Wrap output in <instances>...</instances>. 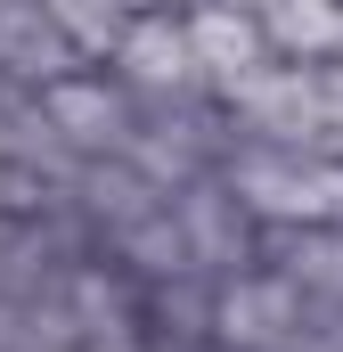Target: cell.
<instances>
[{"label":"cell","mask_w":343,"mask_h":352,"mask_svg":"<svg viewBox=\"0 0 343 352\" xmlns=\"http://www.w3.org/2000/svg\"><path fill=\"white\" fill-rule=\"evenodd\" d=\"M213 303H221V278L213 270H180L147 287V344L156 352H213Z\"/></svg>","instance_id":"obj_7"},{"label":"cell","mask_w":343,"mask_h":352,"mask_svg":"<svg viewBox=\"0 0 343 352\" xmlns=\"http://www.w3.org/2000/svg\"><path fill=\"white\" fill-rule=\"evenodd\" d=\"M115 263L131 270L139 287H156V278H180V270H196V254H188V230H180V213H147V221H131L115 246H106Z\"/></svg>","instance_id":"obj_9"},{"label":"cell","mask_w":343,"mask_h":352,"mask_svg":"<svg viewBox=\"0 0 343 352\" xmlns=\"http://www.w3.org/2000/svg\"><path fill=\"white\" fill-rule=\"evenodd\" d=\"M147 8H196V0H131V16H147Z\"/></svg>","instance_id":"obj_12"},{"label":"cell","mask_w":343,"mask_h":352,"mask_svg":"<svg viewBox=\"0 0 343 352\" xmlns=\"http://www.w3.org/2000/svg\"><path fill=\"white\" fill-rule=\"evenodd\" d=\"M41 16L82 50L90 66H106L123 50V33H131V0H41Z\"/></svg>","instance_id":"obj_10"},{"label":"cell","mask_w":343,"mask_h":352,"mask_svg":"<svg viewBox=\"0 0 343 352\" xmlns=\"http://www.w3.org/2000/svg\"><path fill=\"white\" fill-rule=\"evenodd\" d=\"M270 263L286 270L311 303H343V221H311V230H270Z\"/></svg>","instance_id":"obj_8"},{"label":"cell","mask_w":343,"mask_h":352,"mask_svg":"<svg viewBox=\"0 0 343 352\" xmlns=\"http://www.w3.org/2000/svg\"><path fill=\"white\" fill-rule=\"evenodd\" d=\"M172 213H180V230H188V254H196V270L237 278V270H261V263H270V230L246 213V197H237L221 173L188 180V188L172 197Z\"/></svg>","instance_id":"obj_2"},{"label":"cell","mask_w":343,"mask_h":352,"mask_svg":"<svg viewBox=\"0 0 343 352\" xmlns=\"http://www.w3.org/2000/svg\"><path fill=\"white\" fill-rule=\"evenodd\" d=\"M16 336H25V311H16V303H0V352L16 344Z\"/></svg>","instance_id":"obj_11"},{"label":"cell","mask_w":343,"mask_h":352,"mask_svg":"<svg viewBox=\"0 0 343 352\" xmlns=\"http://www.w3.org/2000/svg\"><path fill=\"white\" fill-rule=\"evenodd\" d=\"M303 303H311V295H303L278 263L237 270V278H221V303H213V344H221V352H278L294 328H303Z\"/></svg>","instance_id":"obj_5"},{"label":"cell","mask_w":343,"mask_h":352,"mask_svg":"<svg viewBox=\"0 0 343 352\" xmlns=\"http://www.w3.org/2000/svg\"><path fill=\"white\" fill-rule=\"evenodd\" d=\"M49 98V123L66 131V148L98 164V156H131V140H139V98L115 82L106 66H74L66 82L41 90Z\"/></svg>","instance_id":"obj_4"},{"label":"cell","mask_w":343,"mask_h":352,"mask_svg":"<svg viewBox=\"0 0 343 352\" xmlns=\"http://www.w3.org/2000/svg\"><path fill=\"white\" fill-rule=\"evenodd\" d=\"M106 74L131 90V98H196V90H213L204 82V58H196V33H188V8L131 16V33L106 58Z\"/></svg>","instance_id":"obj_3"},{"label":"cell","mask_w":343,"mask_h":352,"mask_svg":"<svg viewBox=\"0 0 343 352\" xmlns=\"http://www.w3.org/2000/svg\"><path fill=\"white\" fill-rule=\"evenodd\" d=\"M188 33H196V58H204L213 98H229V90L254 82L261 66H278V50H270V33H261V16L246 0H196L188 8Z\"/></svg>","instance_id":"obj_6"},{"label":"cell","mask_w":343,"mask_h":352,"mask_svg":"<svg viewBox=\"0 0 343 352\" xmlns=\"http://www.w3.org/2000/svg\"><path fill=\"white\" fill-rule=\"evenodd\" d=\"M229 123L246 148H294V156H327V90L319 66H261L246 90H229Z\"/></svg>","instance_id":"obj_1"}]
</instances>
